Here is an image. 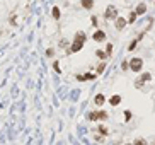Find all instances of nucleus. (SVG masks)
Returning a JSON list of instances; mask_svg holds the SVG:
<instances>
[{
    "label": "nucleus",
    "instance_id": "obj_10",
    "mask_svg": "<svg viewBox=\"0 0 155 145\" xmlns=\"http://www.w3.org/2000/svg\"><path fill=\"white\" fill-rule=\"evenodd\" d=\"M80 5L85 10H90V9H94V0H80Z\"/></svg>",
    "mask_w": 155,
    "mask_h": 145
},
{
    "label": "nucleus",
    "instance_id": "obj_14",
    "mask_svg": "<svg viewBox=\"0 0 155 145\" xmlns=\"http://www.w3.org/2000/svg\"><path fill=\"white\" fill-rule=\"evenodd\" d=\"M97 131H99V133H101L102 137H108V128H106V126H104V125H99V128H97Z\"/></svg>",
    "mask_w": 155,
    "mask_h": 145
},
{
    "label": "nucleus",
    "instance_id": "obj_6",
    "mask_svg": "<svg viewBox=\"0 0 155 145\" xmlns=\"http://www.w3.org/2000/svg\"><path fill=\"white\" fill-rule=\"evenodd\" d=\"M126 24H128V22H126V19H124V17H116V19H114V26H116V29H118V31H123Z\"/></svg>",
    "mask_w": 155,
    "mask_h": 145
},
{
    "label": "nucleus",
    "instance_id": "obj_19",
    "mask_svg": "<svg viewBox=\"0 0 155 145\" xmlns=\"http://www.w3.org/2000/svg\"><path fill=\"white\" fill-rule=\"evenodd\" d=\"M104 68H106V63H101V65H99V67L95 68V75L99 77V75L102 74V72H104Z\"/></svg>",
    "mask_w": 155,
    "mask_h": 145
},
{
    "label": "nucleus",
    "instance_id": "obj_15",
    "mask_svg": "<svg viewBox=\"0 0 155 145\" xmlns=\"http://www.w3.org/2000/svg\"><path fill=\"white\" fill-rule=\"evenodd\" d=\"M133 145H148V142H147L143 137H138L135 142H133Z\"/></svg>",
    "mask_w": 155,
    "mask_h": 145
},
{
    "label": "nucleus",
    "instance_id": "obj_7",
    "mask_svg": "<svg viewBox=\"0 0 155 145\" xmlns=\"http://www.w3.org/2000/svg\"><path fill=\"white\" fill-rule=\"evenodd\" d=\"M104 103H106V96H104V94H95L94 96V104L97 108H101Z\"/></svg>",
    "mask_w": 155,
    "mask_h": 145
},
{
    "label": "nucleus",
    "instance_id": "obj_29",
    "mask_svg": "<svg viewBox=\"0 0 155 145\" xmlns=\"http://www.w3.org/2000/svg\"><path fill=\"white\" fill-rule=\"evenodd\" d=\"M152 145H155V140H154V144H152Z\"/></svg>",
    "mask_w": 155,
    "mask_h": 145
},
{
    "label": "nucleus",
    "instance_id": "obj_3",
    "mask_svg": "<svg viewBox=\"0 0 155 145\" xmlns=\"http://www.w3.org/2000/svg\"><path fill=\"white\" fill-rule=\"evenodd\" d=\"M116 17H118V9H116L114 5H108L106 12H104V19L111 21V19H116Z\"/></svg>",
    "mask_w": 155,
    "mask_h": 145
},
{
    "label": "nucleus",
    "instance_id": "obj_12",
    "mask_svg": "<svg viewBox=\"0 0 155 145\" xmlns=\"http://www.w3.org/2000/svg\"><path fill=\"white\" fill-rule=\"evenodd\" d=\"M51 15H53V19H55V21H58V19L61 17L60 9H58V7H53V9H51Z\"/></svg>",
    "mask_w": 155,
    "mask_h": 145
},
{
    "label": "nucleus",
    "instance_id": "obj_23",
    "mask_svg": "<svg viewBox=\"0 0 155 145\" xmlns=\"http://www.w3.org/2000/svg\"><path fill=\"white\" fill-rule=\"evenodd\" d=\"M53 68H55V72H58V74H61V68H60V62H53Z\"/></svg>",
    "mask_w": 155,
    "mask_h": 145
},
{
    "label": "nucleus",
    "instance_id": "obj_1",
    "mask_svg": "<svg viewBox=\"0 0 155 145\" xmlns=\"http://www.w3.org/2000/svg\"><path fill=\"white\" fill-rule=\"evenodd\" d=\"M84 44H85V33H82V31H79L77 34H75L73 41H72V44L67 48V55H70V53H77V51H80L82 48H84Z\"/></svg>",
    "mask_w": 155,
    "mask_h": 145
},
{
    "label": "nucleus",
    "instance_id": "obj_17",
    "mask_svg": "<svg viewBox=\"0 0 155 145\" xmlns=\"http://www.w3.org/2000/svg\"><path fill=\"white\" fill-rule=\"evenodd\" d=\"M140 80H142V82H148V80H152V75H150L148 72H145V74H142Z\"/></svg>",
    "mask_w": 155,
    "mask_h": 145
},
{
    "label": "nucleus",
    "instance_id": "obj_28",
    "mask_svg": "<svg viewBox=\"0 0 155 145\" xmlns=\"http://www.w3.org/2000/svg\"><path fill=\"white\" fill-rule=\"evenodd\" d=\"M121 68H123V70H130V65H128V62H123Z\"/></svg>",
    "mask_w": 155,
    "mask_h": 145
},
{
    "label": "nucleus",
    "instance_id": "obj_13",
    "mask_svg": "<svg viewBox=\"0 0 155 145\" xmlns=\"http://www.w3.org/2000/svg\"><path fill=\"white\" fill-rule=\"evenodd\" d=\"M136 17H138V15L135 14V10H131V12H130V15H128V21H126V22H128V24H133V22L136 21Z\"/></svg>",
    "mask_w": 155,
    "mask_h": 145
},
{
    "label": "nucleus",
    "instance_id": "obj_21",
    "mask_svg": "<svg viewBox=\"0 0 155 145\" xmlns=\"http://www.w3.org/2000/svg\"><path fill=\"white\" fill-rule=\"evenodd\" d=\"M9 24H10V26H15V24H17V15H15V14L10 15V19H9Z\"/></svg>",
    "mask_w": 155,
    "mask_h": 145
},
{
    "label": "nucleus",
    "instance_id": "obj_4",
    "mask_svg": "<svg viewBox=\"0 0 155 145\" xmlns=\"http://www.w3.org/2000/svg\"><path fill=\"white\" fill-rule=\"evenodd\" d=\"M92 39H94L95 43H102L106 41V33L102 31V29H95L94 34H92Z\"/></svg>",
    "mask_w": 155,
    "mask_h": 145
},
{
    "label": "nucleus",
    "instance_id": "obj_2",
    "mask_svg": "<svg viewBox=\"0 0 155 145\" xmlns=\"http://www.w3.org/2000/svg\"><path fill=\"white\" fill-rule=\"evenodd\" d=\"M128 65H130V70H131V72H135V74H140V70L143 68V60L136 56V58H131V60H130Z\"/></svg>",
    "mask_w": 155,
    "mask_h": 145
},
{
    "label": "nucleus",
    "instance_id": "obj_11",
    "mask_svg": "<svg viewBox=\"0 0 155 145\" xmlns=\"http://www.w3.org/2000/svg\"><path fill=\"white\" fill-rule=\"evenodd\" d=\"M104 119H108V113L104 109H97V121H104Z\"/></svg>",
    "mask_w": 155,
    "mask_h": 145
},
{
    "label": "nucleus",
    "instance_id": "obj_20",
    "mask_svg": "<svg viewBox=\"0 0 155 145\" xmlns=\"http://www.w3.org/2000/svg\"><path fill=\"white\" fill-rule=\"evenodd\" d=\"M104 53H106V56L113 55V43H108V46H106V51H104Z\"/></svg>",
    "mask_w": 155,
    "mask_h": 145
},
{
    "label": "nucleus",
    "instance_id": "obj_16",
    "mask_svg": "<svg viewBox=\"0 0 155 145\" xmlns=\"http://www.w3.org/2000/svg\"><path fill=\"white\" fill-rule=\"evenodd\" d=\"M87 119L89 121H97V111H90L87 114Z\"/></svg>",
    "mask_w": 155,
    "mask_h": 145
},
{
    "label": "nucleus",
    "instance_id": "obj_27",
    "mask_svg": "<svg viewBox=\"0 0 155 145\" xmlns=\"http://www.w3.org/2000/svg\"><path fill=\"white\" fill-rule=\"evenodd\" d=\"M67 44H68L67 39H61V41H60V46H61V48H67Z\"/></svg>",
    "mask_w": 155,
    "mask_h": 145
},
{
    "label": "nucleus",
    "instance_id": "obj_26",
    "mask_svg": "<svg viewBox=\"0 0 155 145\" xmlns=\"http://www.w3.org/2000/svg\"><path fill=\"white\" fill-rule=\"evenodd\" d=\"M90 21H92V26L97 28V24H99V22H97V15H92V17H90Z\"/></svg>",
    "mask_w": 155,
    "mask_h": 145
},
{
    "label": "nucleus",
    "instance_id": "obj_25",
    "mask_svg": "<svg viewBox=\"0 0 155 145\" xmlns=\"http://www.w3.org/2000/svg\"><path fill=\"white\" fill-rule=\"evenodd\" d=\"M95 55L99 56L101 60H104V58H108V56H106V53H104V51H101V50H97V51H95Z\"/></svg>",
    "mask_w": 155,
    "mask_h": 145
},
{
    "label": "nucleus",
    "instance_id": "obj_18",
    "mask_svg": "<svg viewBox=\"0 0 155 145\" xmlns=\"http://www.w3.org/2000/svg\"><path fill=\"white\" fill-rule=\"evenodd\" d=\"M138 38H136V39H133V41L130 43V46H128V51H135V48H136V44H138Z\"/></svg>",
    "mask_w": 155,
    "mask_h": 145
},
{
    "label": "nucleus",
    "instance_id": "obj_5",
    "mask_svg": "<svg viewBox=\"0 0 155 145\" xmlns=\"http://www.w3.org/2000/svg\"><path fill=\"white\" fill-rule=\"evenodd\" d=\"M77 77V80L79 82H85V80H94L95 77V74H79V75H75Z\"/></svg>",
    "mask_w": 155,
    "mask_h": 145
},
{
    "label": "nucleus",
    "instance_id": "obj_9",
    "mask_svg": "<svg viewBox=\"0 0 155 145\" xmlns=\"http://www.w3.org/2000/svg\"><path fill=\"white\" fill-rule=\"evenodd\" d=\"M145 12H147V5H145L143 2H142V4H138V5L135 7V14L136 15H143Z\"/></svg>",
    "mask_w": 155,
    "mask_h": 145
},
{
    "label": "nucleus",
    "instance_id": "obj_22",
    "mask_svg": "<svg viewBox=\"0 0 155 145\" xmlns=\"http://www.w3.org/2000/svg\"><path fill=\"white\" fill-rule=\"evenodd\" d=\"M131 116H133V113H131V111H124V121H126V123H128L130 119H131Z\"/></svg>",
    "mask_w": 155,
    "mask_h": 145
},
{
    "label": "nucleus",
    "instance_id": "obj_8",
    "mask_svg": "<svg viewBox=\"0 0 155 145\" xmlns=\"http://www.w3.org/2000/svg\"><path fill=\"white\" fill-rule=\"evenodd\" d=\"M121 99L123 97L119 96V94H114V96L109 97V104H111V106H118V104H121Z\"/></svg>",
    "mask_w": 155,
    "mask_h": 145
},
{
    "label": "nucleus",
    "instance_id": "obj_24",
    "mask_svg": "<svg viewBox=\"0 0 155 145\" xmlns=\"http://www.w3.org/2000/svg\"><path fill=\"white\" fill-rule=\"evenodd\" d=\"M46 56H48V58H53V56H55V50L53 48H48L46 50Z\"/></svg>",
    "mask_w": 155,
    "mask_h": 145
}]
</instances>
